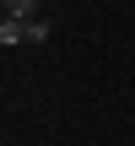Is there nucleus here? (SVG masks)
Returning <instances> with one entry per match:
<instances>
[{
    "label": "nucleus",
    "mask_w": 135,
    "mask_h": 146,
    "mask_svg": "<svg viewBox=\"0 0 135 146\" xmlns=\"http://www.w3.org/2000/svg\"><path fill=\"white\" fill-rule=\"evenodd\" d=\"M0 16H11V22H32V16H38V0H0Z\"/></svg>",
    "instance_id": "f257e3e1"
},
{
    "label": "nucleus",
    "mask_w": 135,
    "mask_h": 146,
    "mask_svg": "<svg viewBox=\"0 0 135 146\" xmlns=\"http://www.w3.org/2000/svg\"><path fill=\"white\" fill-rule=\"evenodd\" d=\"M0 43H27V38H22V22H11V16H0Z\"/></svg>",
    "instance_id": "7ed1b4c3"
},
{
    "label": "nucleus",
    "mask_w": 135,
    "mask_h": 146,
    "mask_svg": "<svg viewBox=\"0 0 135 146\" xmlns=\"http://www.w3.org/2000/svg\"><path fill=\"white\" fill-rule=\"evenodd\" d=\"M22 38H27V43H49V22H43V16L22 22Z\"/></svg>",
    "instance_id": "f03ea898"
}]
</instances>
